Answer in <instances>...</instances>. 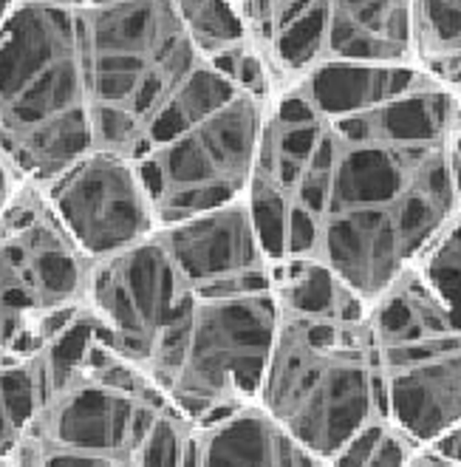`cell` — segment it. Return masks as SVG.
<instances>
[{"instance_id": "6da1fadb", "label": "cell", "mask_w": 461, "mask_h": 467, "mask_svg": "<svg viewBox=\"0 0 461 467\" xmlns=\"http://www.w3.org/2000/svg\"><path fill=\"white\" fill-rule=\"evenodd\" d=\"M250 204L269 258H309L376 306L461 215V133L396 140L365 111L266 108Z\"/></svg>"}, {"instance_id": "7a4b0ae2", "label": "cell", "mask_w": 461, "mask_h": 467, "mask_svg": "<svg viewBox=\"0 0 461 467\" xmlns=\"http://www.w3.org/2000/svg\"><path fill=\"white\" fill-rule=\"evenodd\" d=\"M97 148L142 159L238 94L187 37L173 0H83Z\"/></svg>"}, {"instance_id": "3957f363", "label": "cell", "mask_w": 461, "mask_h": 467, "mask_svg": "<svg viewBox=\"0 0 461 467\" xmlns=\"http://www.w3.org/2000/svg\"><path fill=\"white\" fill-rule=\"evenodd\" d=\"M281 304L258 405L314 456L334 462L354 439L388 422L385 366L371 306Z\"/></svg>"}, {"instance_id": "277c9868", "label": "cell", "mask_w": 461, "mask_h": 467, "mask_svg": "<svg viewBox=\"0 0 461 467\" xmlns=\"http://www.w3.org/2000/svg\"><path fill=\"white\" fill-rule=\"evenodd\" d=\"M83 0H17L0 26V150L46 184L97 148Z\"/></svg>"}, {"instance_id": "5b68a950", "label": "cell", "mask_w": 461, "mask_h": 467, "mask_svg": "<svg viewBox=\"0 0 461 467\" xmlns=\"http://www.w3.org/2000/svg\"><path fill=\"white\" fill-rule=\"evenodd\" d=\"M281 304L275 281L196 295L148 377L196 428L258 402Z\"/></svg>"}, {"instance_id": "8992f818", "label": "cell", "mask_w": 461, "mask_h": 467, "mask_svg": "<svg viewBox=\"0 0 461 467\" xmlns=\"http://www.w3.org/2000/svg\"><path fill=\"white\" fill-rule=\"evenodd\" d=\"M94 261L29 182L0 218V351L35 354L88 306Z\"/></svg>"}, {"instance_id": "52a82bcc", "label": "cell", "mask_w": 461, "mask_h": 467, "mask_svg": "<svg viewBox=\"0 0 461 467\" xmlns=\"http://www.w3.org/2000/svg\"><path fill=\"white\" fill-rule=\"evenodd\" d=\"M266 108L258 97L238 91L139 159L161 227L250 199Z\"/></svg>"}, {"instance_id": "ba28073f", "label": "cell", "mask_w": 461, "mask_h": 467, "mask_svg": "<svg viewBox=\"0 0 461 467\" xmlns=\"http://www.w3.org/2000/svg\"><path fill=\"white\" fill-rule=\"evenodd\" d=\"M196 295L156 233L94 266L88 309L105 343L148 374L161 346L187 317Z\"/></svg>"}, {"instance_id": "9c48e42d", "label": "cell", "mask_w": 461, "mask_h": 467, "mask_svg": "<svg viewBox=\"0 0 461 467\" xmlns=\"http://www.w3.org/2000/svg\"><path fill=\"white\" fill-rule=\"evenodd\" d=\"M40 187L60 224L94 264L161 230L139 159L128 153L94 148Z\"/></svg>"}, {"instance_id": "30bf717a", "label": "cell", "mask_w": 461, "mask_h": 467, "mask_svg": "<svg viewBox=\"0 0 461 467\" xmlns=\"http://www.w3.org/2000/svg\"><path fill=\"white\" fill-rule=\"evenodd\" d=\"M159 238L199 295L275 281V261L263 246L250 199L165 224Z\"/></svg>"}, {"instance_id": "8fae6325", "label": "cell", "mask_w": 461, "mask_h": 467, "mask_svg": "<svg viewBox=\"0 0 461 467\" xmlns=\"http://www.w3.org/2000/svg\"><path fill=\"white\" fill-rule=\"evenodd\" d=\"M388 420L427 448L461 425V335L383 348Z\"/></svg>"}, {"instance_id": "7c38bea8", "label": "cell", "mask_w": 461, "mask_h": 467, "mask_svg": "<svg viewBox=\"0 0 461 467\" xmlns=\"http://www.w3.org/2000/svg\"><path fill=\"white\" fill-rule=\"evenodd\" d=\"M325 63L416 66L414 0H329Z\"/></svg>"}, {"instance_id": "4fadbf2b", "label": "cell", "mask_w": 461, "mask_h": 467, "mask_svg": "<svg viewBox=\"0 0 461 467\" xmlns=\"http://www.w3.org/2000/svg\"><path fill=\"white\" fill-rule=\"evenodd\" d=\"M193 467H332L292 439L255 402L196 431Z\"/></svg>"}, {"instance_id": "5bb4252c", "label": "cell", "mask_w": 461, "mask_h": 467, "mask_svg": "<svg viewBox=\"0 0 461 467\" xmlns=\"http://www.w3.org/2000/svg\"><path fill=\"white\" fill-rule=\"evenodd\" d=\"M196 431V425H181L148 451L77 448L23 439L12 451V459L17 467H193Z\"/></svg>"}, {"instance_id": "9a60e30c", "label": "cell", "mask_w": 461, "mask_h": 467, "mask_svg": "<svg viewBox=\"0 0 461 467\" xmlns=\"http://www.w3.org/2000/svg\"><path fill=\"white\" fill-rule=\"evenodd\" d=\"M416 66L453 86L461 74V0H414Z\"/></svg>"}, {"instance_id": "2e32d148", "label": "cell", "mask_w": 461, "mask_h": 467, "mask_svg": "<svg viewBox=\"0 0 461 467\" xmlns=\"http://www.w3.org/2000/svg\"><path fill=\"white\" fill-rule=\"evenodd\" d=\"M187 37L204 63H219L250 43L247 23L235 0H173Z\"/></svg>"}, {"instance_id": "e0dca14e", "label": "cell", "mask_w": 461, "mask_h": 467, "mask_svg": "<svg viewBox=\"0 0 461 467\" xmlns=\"http://www.w3.org/2000/svg\"><path fill=\"white\" fill-rule=\"evenodd\" d=\"M29 184V179H23L20 171L12 164V159L0 150V218L9 213L15 199L20 196V190Z\"/></svg>"}, {"instance_id": "ac0fdd59", "label": "cell", "mask_w": 461, "mask_h": 467, "mask_svg": "<svg viewBox=\"0 0 461 467\" xmlns=\"http://www.w3.org/2000/svg\"><path fill=\"white\" fill-rule=\"evenodd\" d=\"M405 467H461V462L447 459L445 453H439L436 448H419Z\"/></svg>"}, {"instance_id": "d6986e66", "label": "cell", "mask_w": 461, "mask_h": 467, "mask_svg": "<svg viewBox=\"0 0 461 467\" xmlns=\"http://www.w3.org/2000/svg\"><path fill=\"white\" fill-rule=\"evenodd\" d=\"M0 467H17V464H15L12 456H6V459H0Z\"/></svg>"}, {"instance_id": "ffe728a7", "label": "cell", "mask_w": 461, "mask_h": 467, "mask_svg": "<svg viewBox=\"0 0 461 467\" xmlns=\"http://www.w3.org/2000/svg\"><path fill=\"white\" fill-rule=\"evenodd\" d=\"M4 354H6V351H0V363H4Z\"/></svg>"}]
</instances>
